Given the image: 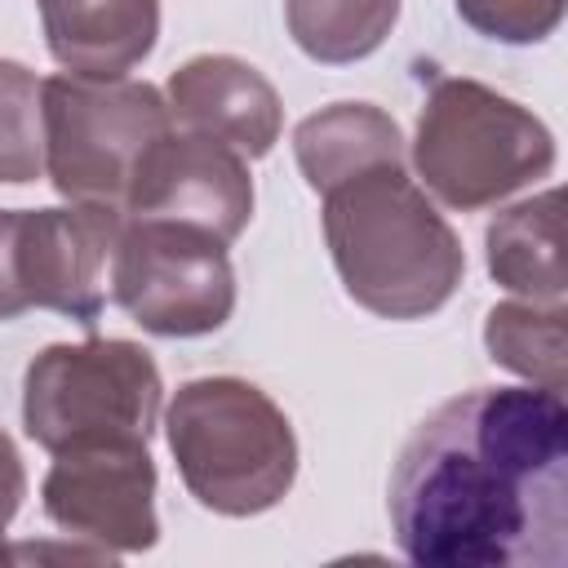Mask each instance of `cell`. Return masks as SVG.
I'll return each mask as SVG.
<instances>
[{
	"label": "cell",
	"instance_id": "obj_3",
	"mask_svg": "<svg viewBox=\"0 0 568 568\" xmlns=\"http://www.w3.org/2000/svg\"><path fill=\"white\" fill-rule=\"evenodd\" d=\"M164 435L186 493L213 515H262L297 479L293 422L244 377L182 382L164 408Z\"/></svg>",
	"mask_w": 568,
	"mask_h": 568
},
{
	"label": "cell",
	"instance_id": "obj_7",
	"mask_svg": "<svg viewBox=\"0 0 568 568\" xmlns=\"http://www.w3.org/2000/svg\"><path fill=\"white\" fill-rule=\"evenodd\" d=\"M111 297L155 337L217 333L235 311L226 240L169 217H124L111 257Z\"/></svg>",
	"mask_w": 568,
	"mask_h": 568
},
{
	"label": "cell",
	"instance_id": "obj_17",
	"mask_svg": "<svg viewBox=\"0 0 568 568\" xmlns=\"http://www.w3.org/2000/svg\"><path fill=\"white\" fill-rule=\"evenodd\" d=\"M44 173L40 80L31 67L0 58V182L22 186Z\"/></svg>",
	"mask_w": 568,
	"mask_h": 568
},
{
	"label": "cell",
	"instance_id": "obj_2",
	"mask_svg": "<svg viewBox=\"0 0 568 568\" xmlns=\"http://www.w3.org/2000/svg\"><path fill=\"white\" fill-rule=\"evenodd\" d=\"M324 240L351 302L382 320L435 315L466 275V248L404 164L324 191Z\"/></svg>",
	"mask_w": 568,
	"mask_h": 568
},
{
	"label": "cell",
	"instance_id": "obj_8",
	"mask_svg": "<svg viewBox=\"0 0 568 568\" xmlns=\"http://www.w3.org/2000/svg\"><path fill=\"white\" fill-rule=\"evenodd\" d=\"M44 515L75 541L106 555H142L160 541L155 462L138 439L75 444L53 453L40 484Z\"/></svg>",
	"mask_w": 568,
	"mask_h": 568
},
{
	"label": "cell",
	"instance_id": "obj_6",
	"mask_svg": "<svg viewBox=\"0 0 568 568\" xmlns=\"http://www.w3.org/2000/svg\"><path fill=\"white\" fill-rule=\"evenodd\" d=\"M164 382L146 346L84 337L44 346L22 373V426L44 453L75 444H151Z\"/></svg>",
	"mask_w": 568,
	"mask_h": 568
},
{
	"label": "cell",
	"instance_id": "obj_11",
	"mask_svg": "<svg viewBox=\"0 0 568 568\" xmlns=\"http://www.w3.org/2000/svg\"><path fill=\"white\" fill-rule=\"evenodd\" d=\"M169 115L178 129L226 142L244 160H262L284 129L275 84L235 53H200L169 75Z\"/></svg>",
	"mask_w": 568,
	"mask_h": 568
},
{
	"label": "cell",
	"instance_id": "obj_9",
	"mask_svg": "<svg viewBox=\"0 0 568 568\" xmlns=\"http://www.w3.org/2000/svg\"><path fill=\"white\" fill-rule=\"evenodd\" d=\"M124 213L102 204L22 209L18 222V280L31 306L58 311L93 328L106 306V275Z\"/></svg>",
	"mask_w": 568,
	"mask_h": 568
},
{
	"label": "cell",
	"instance_id": "obj_14",
	"mask_svg": "<svg viewBox=\"0 0 568 568\" xmlns=\"http://www.w3.org/2000/svg\"><path fill=\"white\" fill-rule=\"evenodd\" d=\"M559 204L564 200L550 186L524 204H510L484 231L488 275L528 302H564V293H568L564 253H559V231H564Z\"/></svg>",
	"mask_w": 568,
	"mask_h": 568
},
{
	"label": "cell",
	"instance_id": "obj_19",
	"mask_svg": "<svg viewBox=\"0 0 568 568\" xmlns=\"http://www.w3.org/2000/svg\"><path fill=\"white\" fill-rule=\"evenodd\" d=\"M18 222L22 209H0V320H18L22 311H31L18 280Z\"/></svg>",
	"mask_w": 568,
	"mask_h": 568
},
{
	"label": "cell",
	"instance_id": "obj_18",
	"mask_svg": "<svg viewBox=\"0 0 568 568\" xmlns=\"http://www.w3.org/2000/svg\"><path fill=\"white\" fill-rule=\"evenodd\" d=\"M462 22L501 44H541L564 22L568 0H453Z\"/></svg>",
	"mask_w": 568,
	"mask_h": 568
},
{
	"label": "cell",
	"instance_id": "obj_16",
	"mask_svg": "<svg viewBox=\"0 0 568 568\" xmlns=\"http://www.w3.org/2000/svg\"><path fill=\"white\" fill-rule=\"evenodd\" d=\"M395 18H399V0H284V22L293 44L328 67L377 53Z\"/></svg>",
	"mask_w": 568,
	"mask_h": 568
},
{
	"label": "cell",
	"instance_id": "obj_12",
	"mask_svg": "<svg viewBox=\"0 0 568 568\" xmlns=\"http://www.w3.org/2000/svg\"><path fill=\"white\" fill-rule=\"evenodd\" d=\"M44 44L71 75H129L151 58L160 0H36Z\"/></svg>",
	"mask_w": 568,
	"mask_h": 568
},
{
	"label": "cell",
	"instance_id": "obj_4",
	"mask_svg": "<svg viewBox=\"0 0 568 568\" xmlns=\"http://www.w3.org/2000/svg\"><path fill=\"white\" fill-rule=\"evenodd\" d=\"M413 169L439 204L475 213L546 178L555 169V133L515 98L444 75L422 102Z\"/></svg>",
	"mask_w": 568,
	"mask_h": 568
},
{
	"label": "cell",
	"instance_id": "obj_5",
	"mask_svg": "<svg viewBox=\"0 0 568 568\" xmlns=\"http://www.w3.org/2000/svg\"><path fill=\"white\" fill-rule=\"evenodd\" d=\"M44 173L71 204L120 209L146 151L173 129L155 84L129 75H49L40 80Z\"/></svg>",
	"mask_w": 568,
	"mask_h": 568
},
{
	"label": "cell",
	"instance_id": "obj_1",
	"mask_svg": "<svg viewBox=\"0 0 568 568\" xmlns=\"http://www.w3.org/2000/svg\"><path fill=\"white\" fill-rule=\"evenodd\" d=\"M390 532L417 568L568 559V408L546 386H475L413 426L390 470Z\"/></svg>",
	"mask_w": 568,
	"mask_h": 568
},
{
	"label": "cell",
	"instance_id": "obj_13",
	"mask_svg": "<svg viewBox=\"0 0 568 568\" xmlns=\"http://www.w3.org/2000/svg\"><path fill=\"white\" fill-rule=\"evenodd\" d=\"M293 155L306 186L324 195L364 169L404 164V133L373 102H333L293 129Z\"/></svg>",
	"mask_w": 568,
	"mask_h": 568
},
{
	"label": "cell",
	"instance_id": "obj_20",
	"mask_svg": "<svg viewBox=\"0 0 568 568\" xmlns=\"http://www.w3.org/2000/svg\"><path fill=\"white\" fill-rule=\"evenodd\" d=\"M22 497H27V466H22L18 444L0 430V537H4V528L13 524ZM0 559H4V550H0Z\"/></svg>",
	"mask_w": 568,
	"mask_h": 568
},
{
	"label": "cell",
	"instance_id": "obj_15",
	"mask_svg": "<svg viewBox=\"0 0 568 568\" xmlns=\"http://www.w3.org/2000/svg\"><path fill=\"white\" fill-rule=\"evenodd\" d=\"M488 359L532 386L559 390L568 382V311L564 302H497L484 320Z\"/></svg>",
	"mask_w": 568,
	"mask_h": 568
},
{
	"label": "cell",
	"instance_id": "obj_10",
	"mask_svg": "<svg viewBox=\"0 0 568 568\" xmlns=\"http://www.w3.org/2000/svg\"><path fill=\"white\" fill-rule=\"evenodd\" d=\"M124 217H169L231 244L253 217L248 160L226 142L169 129L138 164Z\"/></svg>",
	"mask_w": 568,
	"mask_h": 568
}]
</instances>
